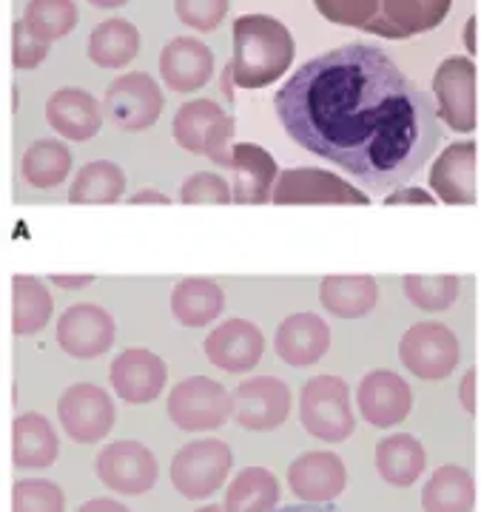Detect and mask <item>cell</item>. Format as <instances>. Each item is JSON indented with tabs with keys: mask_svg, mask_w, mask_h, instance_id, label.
Returning <instances> with one entry per match:
<instances>
[{
	"mask_svg": "<svg viewBox=\"0 0 481 512\" xmlns=\"http://www.w3.org/2000/svg\"><path fill=\"white\" fill-rule=\"evenodd\" d=\"M274 111L296 146L373 194L405 188L442 143L436 103L368 43L302 63L274 97Z\"/></svg>",
	"mask_w": 481,
	"mask_h": 512,
	"instance_id": "obj_1",
	"label": "cell"
},
{
	"mask_svg": "<svg viewBox=\"0 0 481 512\" xmlns=\"http://www.w3.org/2000/svg\"><path fill=\"white\" fill-rule=\"evenodd\" d=\"M450 6L453 0H316V12L325 20L385 40L433 32L450 15Z\"/></svg>",
	"mask_w": 481,
	"mask_h": 512,
	"instance_id": "obj_2",
	"label": "cell"
},
{
	"mask_svg": "<svg viewBox=\"0 0 481 512\" xmlns=\"http://www.w3.org/2000/svg\"><path fill=\"white\" fill-rule=\"evenodd\" d=\"M296 43L291 29L271 15H240L234 20V83L240 89H265L291 69Z\"/></svg>",
	"mask_w": 481,
	"mask_h": 512,
	"instance_id": "obj_3",
	"label": "cell"
},
{
	"mask_svg": "<svg viewBox=\"0 0 481 512\" xmlns=\"http://www.w3.org/2000/svg\"><path fill=\"white\" fill-rule=\"evenodd\" d=\"M299 419L302 427L325 444H342L356 430L351 407V387L342 376L322 373L302 384L299 393Z\"/></svg>",
	"mask_w": 481,
	"mask_h": 512,
	"instance_id": "obj_4",
	"label": "cell"
},
{
	"mask_svg": "<svg viewBox=\"0 0 481 512\" xmlns=\"http://www.w3.org/2000/svg\"><path fill=\"white\" fill-rule=\"evenodd\" d=\"M234 128H237L234 117L225 114L220 103L188 100L174 114L171 134H174L177 146L185 148L188 154H203L214 165L231 168Z\"/></svg>",
	"mask_w": 481,
	"mask_h": 512,
	"instance_id": "obj_5",
	"label": "cell"
},
{
	"mask_svg": "<svg viewBox=\"0 0 481 512\" xmlns=\"http://www.w3.org/2000/svg\"><path fill=\"white\" fill-rule=\"evenodd\" d=\"M166 410L168 419L185 433L220 430L225 421L234 419V393L211 376H188L171 387Z\"/></svg>",
	"mask_w": 481,
	"mask_h": 512,
	"instance_id": "obj_6",
	"label": "cell"
},
{
	"mask_svg": "<svg viewBox=\"0 0 481 512\" xmlns=\"http://www.w3.org/2000/svg\"><path fill=\"white\" fill-rule=\"evenodd\" d=\"M231 467H234V453L225 441H188L171 458V484L188 501H200L220 490L228 481Z\"/></svg>",
	"mask_w": 481,
	"mask_h": 512,
	"instance_id": "obj_7",
	"label": "cell"
},
{
	"mask_svg": "<svg viewBox=\"0 0 481 512\" xmlns=\"http://www.w3.org/2000/svg\"><path fill=\"white\" fill-rule=\"evenodd\" d=\"M462 359L459 336L442 322H416L399 339V362L416 379L442 382Z\"/></svg>",
	"mask_w": 481,
	"mask_h": 512,
	"instance_id": "obj_8",
	"label": "cell"
},
{
	"mask_svg": "<svg viewBox=\"0 0 481 512\" xmlns=\"http://www.w3.org/2000/svg\"><path fill=\"white\" fill-rule=\"evenodd\" d=\"M57 419L63 433L77 444H97L109 436L117 421L111 396L94 382H77L57 399Z\"/></svg>",
	"mask_w": 481,
	"mask_h": 512,
	"instance_id": "obj_9",
	"label": "cell"
},
{
	"mask_svg": "<svg viewBox=\"0 0 481 512\" xmlns=\"http://www.w3.org/2000/svg\"><path fill=\"white\" fill-rule=\"evenodd\" d=\"M433 100L436 111L450 131L470 134L476 128V63L473 57H444L433 74Z\"/></svg>",
	"mask_w": 481,
	"mask_h": 512,
	"instance_id": "obj_10",
	"label": "cell"
},
{
	"mask_svg": "<svg viewBox=\"0 0 481 512\" xmlns=\"http://www.w3.org/2000/svg\"><path fill=\"white\" fill-rule=\"evenodd\" d=\"M103 109L109 114V120L123 131H146L151 128L160 114L166 109V97L160 83L146 72L120 74L117 80H111L106 89Z\"/></svg>",
	"mask_w": 481,
	"mask_h": 512,
	"instance_id": "obj_11",
	"label": "cell"
},
{
	"mask_svg": "<svg viewBox=\"0 0 481 512\" xmlns=\"http://www.w3.org/2000/svg\"><path fill=\"white\" fill-rule=\"evenodd\" d=\"M274 205H370V194L325 168H288L277 177Z\"/></svg>",
	"mask_w": 481,
	"mask_h": 512,
	"instance_id": "obj_12",
	"label": "cell"
},
{
	"mask_svg": "<svg viewBox=\"0 0 481 512\" xmlns=\"http://www.w3.org/2000/svg\"><path fill=\"white\" fill-rule=\"evenodd\" d=\"M94 470H97V478L109 490L120 495L148 493L157 484V476H160L154 453L148 450L146 444L131 439L111 441L109 447H103L97 453Z\"/></svg>",
	"mask_w": 481,
	"mask_h": 512,
	"instance_id": "obj_13",
	"label": "cell"
},
{
	"mask_svg": "<svg viewBox=\"0 0 481 512\" xmlns=\"http://www.w3.org/2000/svg\"><path fill=\"white\" fill-rule=\"evenodd\" d=\"M291 416V387L277 376H251L234 390V421L242 430L268 433Z\"/></svg>",
	"mask_w": 481,
	"mask_h": 512,
	"instance_id": "obj_14",
	"label": "cell"
},
{
	"mask_svg": "<svg viewBox=\"0 0 481 512\" xmlns=\"http://www.w3.org/2000/svg\"><path fill=\"white\" fill-rule=\"evenodd\" d=\"M57 345L72 359H97L109 353L117 336L114 316L100 305L77 302L57 319Z\"/></svg>",
	"mask_w": 481,
	"mask_h": 512,
	"instance_id": "obj_15",
	"label": "cell"
},
{
	"mask_svg": "<svg viewBox=\"0 0 481 512\" xmlns=\"http://www.w3.org/2000/svg\"><path fill=\"white\" fill-rule=\"evenodd\" d=\"M356 404H359V416L368 421L370 427L388 430V427H396L410 416L413 390L393 370H370L359 382Z\"/></svg>",
	"mask_w": 481,
	"mask_h": 512,
	"instance_id": "obj_16",
	"label": "cell"
},
{
	"mask_svg": "<svg viewBox=\"0 0 481 512\" xmlns=\"http://www.w3.org/2000/svg\"><path fill=\"white\" fill-rule=\"evenodd\" d=\"M288 484L302 504H333L348 487V470L331 450H311L291 461Z\"/></svg>",
	"mask_w": 481,
	"mask_h": 512,
	"instance_id": "obj_17",
	"label": "cell"
},
{
	"mask_svg": "<svg viewBox=\"0 0 481 512\" xmlns=\"http://www.w3.org/2000/svg\"><path fill=\"white\" fill-rule=\"evenodd\" d=\"M111 390L129 404L154 402L168 382L166 362L146 348H129L114 356L109 367Z\"/></svg>",
	"mask_w": 481,
	"mask_h": 512,
	"instance_id": "obj_18",
	"label": "cell"
},
{
	"mask_svg": "<svg viewBox=\"0 0 481 512\" xmlns=\"http://www.w3.org/2000/svg\"><path fill=\"white\" fill-rule=\"evenodd\" d=\"M205 356L225 373H248L265 353L262 330L248 319H225L205 336Z\"/></svg>",
	"mask_w": 481,
	"mask_h": 512,
	"instance_id": "obj_19",
	"label": "cell"
},
{
	"mask_svg": "<svg viewBox=\"0 0 481 512\" xmlns=\"http://www.w3.org/2000/svg\"><path fill=\"white\" fill-rule=\"evenodd\" d=\"M214 74V55L200 37H174L160 52V77L171 92L194 94Z\"/></svg>",
	"mask_w": 481,
	"mask_h": 512,
	"instance_id": "obj_20",
	"label": "cell"
},
{
	"mask_svg": "<svg viewBox=\"0 0 481 512\" xmlns=\"http://www.w3.org/2000/svg\"><path fill=\"white\" fill-rule=\"evenodd\" d=\"M430 191L447 205H476V143H450L430 165Z\"/></svg>",
	"mask_w": 481,
	"mask_h": 512,
	"instance_id": "obj_21",
	"label": "cell"
},
{
	"mask_svg": "<svg viewBox=\"0 0 481 512\" xmlns=\"http://www.w3.org/2000/svg\"><path fill=\"white\" fill-rule=\"evenodd\" d=\"M331 348V328L316 313H291L274 333L277 356L291 367H314Z\"/></svg>",
	"mask_w": 481,
	"mask_h": 512,
	"instance_id": "obj_22",
	"label": "cell"
},
{
	"mask_svg": "<svg viewBox=\"0 0 481 512\" xmlns=\"http://www.w3.org/2000/svg\"><path fill=\"white\" fill-rule=\"evenodd\" d=\"M228 171L234 174L231 191H234L237 205H262L271 200L279 168L277 160L265 148L254 143H234Z\"/></svg>",
	"mask_w": 481,
	"mask_h": 512,
	"instance_id": "obj_23",
	"label": "cell"
},
{
	"mask_svg": "<svg viewBox=\"0 0 481 512\" xmlns=\"http://www.w3.org/2000/svg\"><path fill=\"white\" fill-rule=\"evenodd\" d=\"M46 120L69 143H86L103 128V106L86 89H57L46 103Z\"/></svg>",
	"mask_w": 481,
	"mask_h": 512,
	"instance_id": "obj_24",
	"label": "cell"
},
{
	"mask_svg": "<svg viewBox=\"0 0 481 512\" xmlns=\"http://www.w3.org/2000/svg\"><path fill=\"white\" fill-rule=\"evenodd\" d=\"M57 441L52 421L40 413H23L12 421V464L20 470H46L57 461Z\"/></svg>",
	"mask_w": 481,
	"mask_h": 512,
	"instance_id": "obj_25",
	"label": "cell"
},
{
	"mask_svg": "<svg viewBox=\"0 0 481 512\" xmlns=\"http://www.w3.org/2000/svg\"><path fill=\"white\" fill-rule=\"evenodd\" d=\"M225 311V293L205 276H188L180 279L171 291V313L177 325L183 328H205L214 325Z\"/></svg>",
	"mask_w": 481,
	"mask_h": 512,
	"instance_id": "obj_26",
	"label": "cell"
},
{
	"mask_svg": "<svg viewBox=\"0 0 481 512\" xmlns=\"http://www.w3.org/2000/svg\"><path fill=\"white\" fill-rule=\"evenodd\" d=\"M376 473L390 487H413L427 467V453L422 441L410 433H393L376 444Z\"/></svg>",
	"mask_w": 481,
	"mask_h": 512,
	"instance_id": "obj_27",
	"label": "cell"
},
{
	"mask_svg": "<svg viewBox=\"0 0 481 512\" xmlns=\"http://www.w3.org/2000/svg\"><path fill=\"white\" fill-rule=\"evenodd\" d=\"M319 302L336 319H362L379 302V285L373 276H325L319 282Z\"/></svg>",
	"mask_w": 481,
	"mask_h": 512,
	"instance_id": "obj_28",
	"label": "cell"
},
{
	"mask_svg": "<svg viewBox=\"0 0 481 512\" xmlns=\"http://www.w3.org/2000/svg\"><path fill=\"white\" fill-rule=\"evenodd\" d=\"M425 512H473L476 478L462 464H442L422 487Z\"/></svg>",
	"mask_w": 481,
	"mask_h": 512,
	"instance_id": "obj_29",
	"label": "cell"
},
{
	"mask_svg": "<svg viewBox=\"0 0 481 512\" xmlns=\"http://www.w3.org/2000/svg\"><path fill=\"white\" fill-rule=\"evenodd\" d=\"M137 55H140V29L131 20H103L89 35V60L100 69H126Z\"/></svg>",
	"mask_w": 481,
	"mask_h": 512,
	"instance_id": "obj_30",
	"label": "cell"
},
{
	"mask_svg": "<svg viewBox=\"0 0 481 512\" xmlns=\"http://www.w3.org/2000/svg\"><path fill=\"white\" fill-rule=\"evenodd\" d=\"M72 151L60 140H35L23 151L20 174L37 191H52L66 183L72 174Z\"/></svg>",
	"mask_w": 481,
	"mask_h": 512,
	"instance_id": "obj_31",
	"label": "cell"
},
{
	"mask_svg": "<svg viewBox=\"0 0 481 512\" xmlns=\"http://www.w3.org/2000/svg\"><path fill=\"white\" fill-rule=\"evenodd\" d=\"M55 299L35 276H12V330L18 336H35L49 325Z\"/></svg>",
	"mask_w": 481,
	"mask_h": 512,
	"instance_id": "obj_32",
	"label": "cell"
},
{
	"mask_svg": "<svg viewBox=\"0 0 481 512\" xmlns=\"http://www.w3.org/2000/svg\"><path fill=\"white\" fill-rule=\"evenodd\" d=\"M126 194V171L111 160L86 163L69 185V202L74 205H111Z\"/></svg>",
	"mask_w": 481,
	"mask_h": 512,
	"instance_id": "obj_33",
	"label": "cell"
},
{
	"mask_svg": "<svg viewBox=\"0 0 481 512\" xmlns=\"http://www.w3.org/2000/svg\"><path fill=\"white\" fill-rule=\"evenodd\" d=\"M279 504V481L265 467H245L225 490V512H274Z\"/></svg>",
	"mask_w": 481,
	"mask_h": 512,
	"instance_id": "obj_34",
	"label": "cell"
},
{
	"mask_svg": "<svg viewBox=\"0 0 481 512\" xmlns=\"http://www.w3.org/2000/svg\"><path fill=\"white\" fill-rule=\"evenodd\" d=\"M402 291H405L407 302L413 308L427 313H442L450 311L462 293V279L453 274L442 276H419L407 274L402 279Z\"/></svg>",
	"mask_w": 481,
	"mask_h": 512,
	"instance_id": "obj_35",
	"label": "cell"
},
{
	"mask_svg": "<svg viewBox=\"0 0 481 512\" xmlns=\"http://www.w3.org/2000/svg\"><path fill=\"white\" fill-rule=\"evenodd\" d=\"M23 23L43 43H55L77 26L74 0H29L23 9Z\"/></svg>",
	"mask_w": 481,
	"mask_h": 512,
	"instance_id": "obj_36",
	"label": "cell"
},
{
	"mask_svg": "<svg viewBox=\"0 0 481 512\" xmlns=\"http://www.w3.org/2000/svg\"><path fill=\"white\" fill-rule=\"evenodd\" d=\"M66 495L55 481L23 478L12 487V512H63Z\"/></svg>",
	"mask_w": 481,
	"mask_h": 512,
	"instance_id": "obj_37",
	"label": "cell"
},
{
	"mask_svg": "<svg viewBox=\"0 0 481 512\" xmlns=\"http://www.w3.org/2000/svg\"><path fill=\"white\" fill-rule=\"evenodd\" d=\"M180 202L185 205H228L234 202L231 183L217 171H197L180 188Z\"/></svg>",
	"mask_w": 481,
	"mask_h": 512,
	"instance_id": "obj_38",
	"label": "cell"
},
{
	"mask_svg": "<svg viewBox=\"0 0 481 512\" xmlns=\"http://www.w3.org/2000/svg\"><path fill=\"white\" fill-rule=\"evenodd\" d=\"M231 0H174V12L180 23L197 32H214L228 15Z\"/></svg>",
	"mask_w": 481,
	"mask_h": 512,
	"instance_id": "obj_39",
	"label": "cell"
},
{
	"mask_svg": "<svg viewBox=\"0 0 481 512\" xmlns=\"http://www.w3.org/2000/svg\"><path fill=\"white\" fill-rule=\"evenodd\" d=\"M46 57H49V43H43L40 37L32 35L29 26L18 20L12 26V63H15V69H23V72L37 69Z\"/></svg>",
	"mask_w": 481,
	"mask_h": 512,
	"instance_id": "obj_40",
	"label": "cell"
},
{
	"mask_svg": "<svg viewBox=\"0 0 481 512\" xmlns=\"http://www.w3.org/2000/svg\"><path fill=\"white\" fill-rule=\"evenodd\" d=\"M433 202H436V194H430L427 188H413V185L396 188L385 197V205H433Z\"/></svg>",
	"mask_w": 481,
	"mask_h": 512,
	"instance_id": "obj_41",
	"label": "cell"
},
{
	"mask_svg": "<svg viewBox=\"0 0 481 512\" xmlns=\"http://www.w3.org/2000/svg\"><path fill=\"white\" fill-rule=\"evenodd\" d=\"M476 367H470L462 376V384H459V402H462L464 413L467 416H476Z\"/></svg>",
	"mask_w": 481,
	"mask_h": 512,
	"instance_id": "obj_42",
	"label": "cell"
},
{
	"mask_svg": "<svg viewBox=\"0 0 481 512\" xmlns=\"http://www.w3.org/2000/svg\"><path fill=\"white\" fill-rule=\"evenodd\" d=\"M49 279H52V285L63 288V291H80V288H89V285L94 282L92 274H74V276L55 274V276H49Z\"/></svg>",
	"mask_w": 481,
	"mask_h": 512,
	"instance_id": "obj_43",
	"label": "cell"
},
{
	"mask_svg": "<svg viewBox=\"0 0 481 512\" xmlns=\"http://www.w3.org/2000/svg\"><path fill=\"white\" fill-rule=\"evenodd\" d=\"M77 512H131L126 504H120V501H114V498H92V501H86L83 507Z\"/></svg>",
	"mask_w": 481,
	"mask_h": 512,
	"instance_id": "obj_44",
	"label": "cell"
},
{
	"mask_svg": "<svg viewBox=\"0 0 481 512\" xmlns=\"http://www.w3.org/2000/svg\"><path fill=\"white\" fill-rule=\"evenodd\" d=\"M131 205H171V197L163 191H154V188H143L137 194H131Z\"/></svg>",
	"mask_w": 481,
	"mask_h": 512,
	"instance_id": "obj_45",
	"label": "cell"
},
{
	"mask_svg": "<svg viewBox=\"0 0 481 512\" xmlns=\"http://www.w3.org/2000/svg\"><path fill=\"white\" fill-rule=\"evenodd\" d=\"M274 512H339L331 504H294V507H279Z\"/></svg>",
	"mask_w": 481,
	"mask_h": 512,
	"instance_id": "obj_46",
	"label": "cell"
},
{
	"mask_svg": "<svg viewBox=\"0 0 481 512\" xmlns=\"http://www.w3.org/2000/svg\"><path fill=\"white\" fill-rule=\"evenodd\" d=\"M464 49L470 55H476V15L467 18V23H464Z\"/></svg>",
	"mask_w": 481,
	"mask_h": 512,
	"instance_id": "obj_47",
	"label": "cell"
},
{
	"mask_svg": "<svg viewBox=\"0 0 481 512\" xmlns=\"http://www.w3.org/2000/svg\"><path fill=\"white\" fill-rule=\"evenodd\" d=\"M222 94H225V97H228V100H234V86H237V83H234V69H231V63H228V66H225V69H222Z\"/></svg>",
	"mask_w": 481,
	"mask_h": 512,
	"instance_id": "obj_48",
	"label": "cell"
},
{
	"mask_svg": "<svg viewBox=\"0 0 481 512\" xmlns=\"http://www.w3.org/2000/svg\"><path fill=\"white\" fill-rule=\"evenodd\" d=\"M86 3H92L94 9H120V6H126L129 0H86Z\"/></svg>",
	"mask_w": 481,
	"mask_h": 512,
	"instance_id": "obj_49",
	"label": "cell"
},
{
	"mask_svg": "<svg viewBox=\"0 0 481 512\" xmlns=\"http://www.w3.org/2000/svg\"><path fill=\"white\" fill-rule=\"evenodd\" d=\"M194 512H225V507H222V504H205V507H200V510Z\"/></svg>",
	"mask_w": 481,
	"mask_h": 512,
	"instance_id": "obj_50",
	"label": "cell"
}]
</instances>
